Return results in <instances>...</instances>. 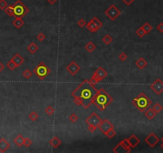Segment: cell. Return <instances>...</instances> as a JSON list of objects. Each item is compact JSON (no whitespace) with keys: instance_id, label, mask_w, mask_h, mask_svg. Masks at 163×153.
Masks as SVG:
<instances>
[{"instance_id":"6da1fadb","label":"cell","mask_w":163,"mask_h":153,"mask_svg":"<svg viewBox=\"0 0 163 153\" xmlns=\"http://www.w3.org/2000/svg\"><path fill=\"white\" fill-rule=\"evenodd\" d=\"M97 92V88L89 80H84L72 93V96H79L82 99V106L88 109L92 104L93 98Z\"/></svg>"},{"instance_id":"7a4b0ae2","label":"cell","mask_w":163,"mask_h":153,"mask_svg":"<svg viewBox=\"0 0 163 153\" xmlns=\"http://www.w3.org/2000/svg\"><path fill=\"white\" fill-rule=\"evenodd\" d=\"M113 101V98L104 88H100L97 89V92L94 96L92 104L101 111H103L106 108L108 107Z\"/></svg>"},{"instance_id":"3957f363","label":"cell","mask_w":163,"mask_h":153,"mask_svg":"<svg viewBox=\"0 0 163 153\" xmlns=\"http://www.w3.org/2000/svg\"><path fill=\"white\" fill-rule=\"evenodd\" d=\"M132 104L139 112H144L152 104V101L144 93H141L133 100Z\"/></svg>"},{"instance_id":"277c9868","label":"cell","mask_w":163,"mask_h":153,"mask_svg":"<svg viewBox=\"0 0 163 153\" xmlns=\"http://www.w3.org/2000/svg\"><path fill=\"white\" fill-rule=\"evenodd\" d=\"M13 11H14V16L15 18H23L24 16L26 15L30 10L29 8L22 3L21 0H17L13 5Z\"/></svg>"},{"instance_id":"5b68a950","label":"cell","mask_w":163,"mask_h":153,"mask_svg":"<svg viewBox=\"0 0 163 153\" xmlns=\"http://www.w3.org/2000/svg\"><path fill=\"white\" fill-rule=\"evenodd\" d=\"M34 74L40 79V80H44L49 74H50V69L42 61L38 63V65L34 68L33 70Z\"/></svg>"},{"instance_id":"8992f818","label":"cell","mask_w":163,"mask_h":153,"mask_svg":"<svg viewBox=\"0 0 163 153\" xmlns=\"http://www.w3.org/2000/svg\"><path fill=\"white\" fill-rule=\"evenodd\" d=\"M108 76V72L106 71L105 69H103V67H99L95 72L92 77V78L89 80L93 85H95L96 84H98L100 82L103 80L105 77H107Z\"/></svg>"},{"instance_id":"52a82bcc","label":"cell","mask_w":163,"mask_h":153,"mask_svg":"<svg viewBox=\"0 0 163 153\" xmlns=\"http://www.w3.org/2000/svg\"><path fill=\"white\" fill-rule=\"evenodd\" d=\"M103 26V22L99 20L97 17L92 18L90 21L86 24V28L91 32V33H95Z\"/></svg>"},{"instance_id":"ba28073f","label":"cell","mask_w":163,"mask_h":153,"mask_svg":"<svg viewBox=\"0 0 163 153\" xmlns=\"http://www.w3.org/2000/svg\"><path fill=\"white\" fill-rule=\"evenodd\" d=\"M105 15L107 16L108 18L110 19L111 21H115L119 16L121 14V11L116 7V5L111 4L107 10L104 11Z\"/></svg>"},{"instance_id":"9c48e42d","label":"cell","mask_w":163,"mask_h":153,"mask_svg":"<svg viewBox=\"0 0 163 153\" xmlns=\"http://www.w3.org/2000/svg\"><path fill=\"white\" fill-rule=\"evenodd\" d=\"M117 149H119L117 151V152H119L121 151H125V152H130V150H131V148H130V143H129V141L127 139H124L122 141H120L117 145L113 149V151L114 152H116V151Z\"/></svg>"},{"instance_id":"30bf717a","label":"cell","mask_w":163,"mask_h":153,"mask_svg":"<svg viewBox=\"0 0 163 153\" xmlns=\"http://www.w3.org/2000/svg\"><path fill=\"white\" fill-rule=\"evenodd\" d=\"M102 121H103V120L98 116L96 112H92V113L85 120V122L87 124H92V125L96 126L97 128L101 124Z\"/></svg>"},{"instance_id":"8fae6325","label":"cell","mask_w":163,"mask_h":153,"mask_svg":"<svg viewBox=\"0 0 163 153\" xmlns=\"http://www.w3.org/2000/svg\"><path fill=\"white\" fill-rule=\"evenodd\" d=\"M150 88L157 95H161L163 93V82L158 78L150 85Z\"/></svg>"},{"instance_id":"7c38bea8","label":"cell","mask_w":163,"mask_h":153,"mask_svg":"<svg viewBox=\"0 0 163 153\" xmlns=\"http://www.w3.org/2000/svg\"><path fill=\"white\" fill-rule=\"evenodd\" d=\"M159 141H160L159 138L158 137V136H157L155 134L153 133V132L150 133V134L145 138V142H146V144H147L148 146H150V148H154V147H155V146L157 145V144L158 143Z\"/></svg>"},{"instance_id":"4fadbf2b","label":"cell","mask_w":163,"mask_h":153,"mask_svg":"<svg viewBox=\"0 0 163 153\" xmlns=\"http://www.w3.org/2000/svg\"><path fill=\"white\" fill-rule=\"evenodd\" d=\"M66 71L70 75L75 76L80 71V67L77 65L76 62H75L74 61H72L66 66Z\"/></svg>"},{"instance_id":"5bb4252c","label":"cell","mask_w":163,"mask_h":153,"mask_svg":"<svg viewBox=\"0 0 163 153\" xmlns=\"http://www.w3.org/2000/svg\"><path fill=\"white\" fill-rule=\"evenodd\" d=\"M111 128H114V126H113V124L109 121L108 119L103 120V121L101 122V124L99 126H98V128L100 129V131L102 132L104 135Z\"/></svg>"},{"instance_id":"9a60e30c","label":"cell","mask_w":163,"mask_h":153,"mask_svg":"<svg viewBox=\"0 0 163 153\" xmlns=\"http://www.w3.org/2000/svg\"><path fill=\"white\" fill-rule=\"evenodd\" d=\"M127 140L129 141L130 146V148H136L138 145V144L140 143V140L138 139L135 134H132L131 136H130V137L127 138Z\"/></svg>"},{"instance_id":"2e32d148","label":"cell","mask_w":163,"mask_h":153,"mask_svg":"<svg viewBox=\"0 0 163 153\" xmlns=\"http://www.w3.org/2000/svg\"><path fill=\"white\" fill-rule=\"evenodd\" d=\"M11 144L5 138H0V152H6L10 148Z\"/></svg>"},{"instance_id":"e0dca14e","label":"cell","mask_w":163,"mask_h":153,"mask_svg":"<svg viewBox=\"0 0 163 153\" xmlns=\"http://www.w3.org/2000/svg\"><path fill=\"white\" fill-rule=\"evenodd\" d=\"M12 61L14 62V64L16 65V67H19L21 66L22 64L24 63V61H25V60H24V58L22 57V56L19 54V53H15L14 55V57L11 58Z\"/></svg>"},{"instance_id":"ac0fdd59","label":"cell","mask_w":163,"mask_h":153,"mask_svg":"<svg viewBox=\"0 0 163 153\" xmlns=\"http://www.w3.org/2000/svg\"><path fill=\"white\" fill-rule=\"evenodd\" d=\"M135 65L139 69H144L146 66H147V61H146L143 58H139L135 61Z\"/></svg>"},{"instance_id":"d6986e66","label":"cell","mask_w":163,"mask_h":153,"mask_svg":"<svg viewBox=\"0 0 163 153\" xmlns=\"http://www.w3.org/2000/svg\"><path fill=\"white\" fill-rule=\"evenodd\" d=\"M26 50H28L29 53H30L31 54H34L38 51V46L36 43L34 42H30L27 46H26Z\"/></svg>"},{"instance_id":"ffe728a7","label":"cell","mask_w":163,"mask_h":153,"mask_svg":"<svg viewBox=\"0 0 163 153\" xmlns=\"http://www.w3.org/2000/svg\"><path fill=\"white\" fill-rule=\"evenodd\" d=\"M24 20L22 19V18H15V19L12 22V25L17 29H21L23 26H24Z\"/></svg>"},{"instance_id":"44dd1931","label":"cell","mask_w":163,"mask_h":153,"mask_svg":"<svg viewBox=\"0 0 163 153\" xmlns=\"http://www.w3.org/2000/svg\"><path fill=\"white\" fill-rule=\"evenodd\" d=\"M144 114H145V116L147 118L148 120H153L154 117L156 116V112L154 111V109H146L145 112H144Z\"/></svg>"},{"instance_id":"7402d4cb","label":"cell","mask_w":163,"mask_h":153,"mask_svg":"<svg viewBox=\"0 0 163 153\" xmlns=\"http://www.w3.org/2000/svg\"><path fill=\"white\" fill-rule=\"evenodd\" d=\"M50 144L53 148H57L61 144V141L60 140V139L57 137V136H55L50 140Z\"/></svg>"},{"instance_id":"603a6c76","label":"cell","mask_w":163,"mask_h":153,"mask_svg":"<svg viewBox=\"0 0 163 153\" xmlns=\"http://www.w3.org/2000/svg\"><path fill=\"white\" fill-rule=\"evenodd\" d=\"M14 143L17 145L18 147H22L23 146L24 143V137L22 135H18L14 139Z\"/></svg>"},{"instance_id":"cb8c5ba5","label":"cell","mask_w":163,"mask_h":153,"mask_svg":"<svg viewBox=\"0 0 163 153\" xmlns=\"http://www.w3.org/2000/svg\"><path fill=\"white\" fill-rule=\"evenodd\" d=\"M84 48H85V50L89 52V53H92L95 50V48H96V46L92 42H88L85 46H84Z\"/></svg>"},{"instance_id":"d4e9b609","label":"cell","mask_w":163,"mask_h":153,"mask_svg":"<svg viewBox=\"0 0 163 153\" xmlns=\"http://www.w3.org/2000/svg\"><path fill=\"white\" fill-rule=\"evenodd\" d=\"M142 30L145 31L146 34H148L149 33H150L151 30H152V29H153L152 26L150 25V24L149 22H145V23L143 24V25H142Z\"/></svg>"},{"instance_id":"484cf974","label":"cell","mask_w":163,"mask_h":153,"mask_svg":"<svg viewBox=\"0 0 163 153\" xmlns=\"http://www.w3.org/2000/svg\"><path fill=\"white\" fill-rule=\"evenodd\" d=\"M102 42L105 44V45H110L112 42H113V38L109 35V34H107V35H105L103 38H102Z\"/></svg>"},{"instance_id":"4316f807","label":"cell","mask_w":163,"mask_h":153,"mask_svg":"<svg viewBox=\"0 0 163 153\" xmlns=\"http://www.w3.org/2000/svg\"><path fill=\"white\" fill-rule=\"evenodd\" d=\"M38 114L37 113V112H35V111H32L31 112H30V113L29 114V119L31 120V121H36V120L38 119Z\"/></svg>"},{"instance_id":"83f0119b","label":"cell","mask_w":163,"mask_h":153,"mask_svg":"<svg viewBox=\"0 0 163 153\" xmlns=\"http://www.w3.org/2000/svg\"><path fill=\"white\" fill-rule=\"evenodd\" d=\"M4 11H5V13L8 16H10V17H13V16H14V11H13V6H12V5L7 6V7L4 10Z\"/></svg>"},{"instance_id":"f1b7e54d","label":"cell","mask_w":163,"mask_h":153,"mask_svg":"<svg viewBox=\"0 0 163 153\" xmlns=\"http://www.w3.org/2000/svg\"><path fill=\"white\" fill-rule=\"evenodd\" d=\"M116 135V132L114 130V128H110V129L105 133V136H107L109 139H112Z\"/></svg>"},{"instance_id":"f546056e","label":"cell","mask_w":163,"mask_h":153,"mask_svg":"<svg viewBox=\"0 0 163 153\" xmlns=\"http://www.w3.org/2000/svg\"><path fill=\"white\" fill-rule=\"evenodd\" d=\"M72 97H73V102H74V104H76V105H78V106L82 105L83 101H82V99H81L80 96H72Z\"/></svg>"},{"instance_id":"4dcf8cb0","label":"cell","mask_w":163,"mask_h":153,"mask_svg":"<svg viewBox=\"0 0 163 153\" xmlns=\"http://www.w3.org/2000/svg\"><path fill=\"white\" fill-rule=\"evenodd\" d=\"M45 112L48 116H52L54 113V108L52 105H49L45 109Z\"/></svg>"},{"instance_id":"1f68e13d","label":"cell","mask_w":163,"mask_h":153,"mask_svg":"<svg viewBox=\"0 0 163 153\" xmlns=\"http://www.w3.org/2000/svg\"><path fill=\"white\" fill-rule=\"evenodd\" d=\"M22 76H23L24 77H25L26 79H30V78L33 76V72L27 69H26V70L23 71Z\"/></svg>"},{"instance_id":"d6a6232c","label":"cell","mask_w":163,"mask_h":153,"mask_svg":"<svg viewBox=\"0 0 163 153\" xmlns=\"http://www.w3.org/2000/svg\"><path fill=\"white\" fill-rule=\"evenodd\" d=\"M153 109H154V111L156 112V113H158V112H160L161 110H162V109H163V107L161 105V104H159V103H156V104H154V106H153V108H152Z\"/></svg>"},{"instance_id":"836d02e7","label":"cell","mask_w":163,"mask_h":153,"mask_svg":"<svg viewBox=\"0 0 163 153\" xmlns=\"http://www.w3.org/2000/svg\"><path fill=\"white\" fill-rule=\"evenodd\" d=\"M69 120H70V121L72 123H76L78 121V120H79V117L76 114V113H72L69 116Z\"/></svg>"},{"instance_id":"e575fe53","label":"cell","mask_w":163,"mask_h":153,"mask_svg":"<svg viewBox=\"0 0 163 153\" xmlns=\"http://www.w3.org/2000/svg\"><path fill=\"white\" fill-rule=\"evenodd\" d=\"M6 66H7V68H8V69H9L10 70H11V71H12V70H14L15 68H17V67H16V65L14 64V62L12 61V59H11L9 61L7 62Z\"/></svg>"},{"instance_id":"d590c367","label":"cell","mask_w":163,"mask_h":153,"mask_svg":"<svg viewBox=\"0 0 163 153\" xmlns=\"http://www.w3.org/2000/svg\"><path fill=\"white\" fill-rule=\"evenodd\" d=\"M136 34L139 37V38H143L145 35H146V33H145V31L142 30V26L138 28L137 30H136Z\"/></svg>"},{"instance_id":"8d00e7d4","label":"cell","mask_w":163,"mask_h":153,"mask_svg":"<svg viewBox=\"0 0 163 153\" xmlns=\"http://www.w3.org/2000/svg\"><path fill=\"white\" fill-rule=\"evenodd\" d=\"M86 22H85V20L84 19H80L79 20H78V22H77V25H78V26H80V28H83V27H84V26H86Z\"/></svg>"},{"instance_id":"74e56055","label":"cell","mask_w":163,"mask_h":153,"mask_svg":"<svg viewBox=\"0 0 163 153\" xmlns=\"http://www.w3.org/2000/svg\"><path fill=\"white\" fill-rule=\"evenodd\" d=\"M8 4L6 0H0V10H5L7 7Z\"/></svg>"},{"instance_id":"f35d334b","label":"cell","mask_w":163,"mask_h":153,"mask_svg":"<svg viewBox=\"0 0 163 153\" xmlns=\"http://www.w3.org/2000/svg\"><path fill=\"white\" fill-rule=\"evenodd\" d=\"M32 144V140L30 139V138H24V143H23V145L25 146V147H26V148H28V147H30V145Z\"/></svg>"},{"instance_id":"ab89813d","label":"cell","mask_w":163,"mask_h":153,"mask_svg":"<svg viewBox=\"0 0 163 153\" xmlns=\"http://www.w3.org/2000/svg\"><path fill=\"white\" fill-rule=\"evenodd\" d=\"M45 38H46V36L43 33H42V32H41V33H39L37 35V39L38 40L39 42H43Z\"/></svg>"},{"instance_id":"60d3db41","label":"cell","mask_w":163,"mask_h":153,"mask_svg":"<svg viewBox=\"0 0 163 153\" xmlns=\"http://www.w3.org/2000/svg\"><path fill=\"white\" fill-rule=\"evenodd\" d=\"M119 58L120 61H126L127 58V55L124 52H122V53L119 55Z\"/></svg>"},{"instance_id":"b9f144b4","label":"cell","mask_w":163,"mask_h":153,"mask_svg":"<svg viewBox=\"0 0 163 153\" xmlns=\"http://www.w3.org/2000/svg\"><path fill=\"white\" fill-rule=\"evenodd\" d=\"M97 128L96 126L92 125V124H88V130L90 132H93L95 131V129Z\"/></svg>"},{"instance_id":"7bdbcfd3","label":"cell","mask_w":163,"mask_h":153,"mask_svg":"<svg viewBox=\"0 0 163 153\" xmlns=\"http://www.w3.org/2000/svg\"><path fill=\"white\" fill-rule=\"evenodd\" d=\"M122 1H123L127 6H130L135 1V0H122Z\"/></svg>"},{"instance_id":"ee69618b","label":"cell","mask_w":163,"mask_h":153,"mask_svg":"<svg viewBox=\"0 0 163 153\" xmlns=\"http://www.w3.org/2000/svg\"><path fill=\"white\" fill-rule=\"evenodd\" d=\"M157 30L160 32V33H163V22H161L157 26Z\"/></svg>"},{"instance_id":"f6af8a7d","label":"cell","mask_w":163,"mask_h":153,"mask_svg":"<svg viewBox=\"0 0 163 153\" xmlns=\"http://www.w3.org/2000/svg\"><path fill=\"white\" fill-rule=\"evenodd\" d=\"M46 1L50 3V5H53V4H55L56 2L58 1V0H46Z\"/></svg>"},{"instance_id":"bcb514c9","label":"cell","mask_w":163,"mask_h":153,"mask_svg":"<svg viewBox=\"0 0 163 153\" xmlns=\"http://www.w3.org/2000/svg\"><path fill=\"white\" fill-rule=\"evenodd\" d=\"M4 65H3V64L1 62V61H0V73H1V72L4 69Z\"/></svg>"},{"instance_id":"7dc6e473","label":"cell","mask_w":163,"mask_h":153,"mask_svg":"<svg viewBox=\"0 0 163 153\" xmlns=\"http://www.w3.org/2000/svg\"><path fill=\"white\" fill-rule=\"evenodd\" d=\"M161 148L163 149V142H162V143L161 144Z\"/></svg>"},{"instance_id":"c3c4849f","label":"cell","mask_w":163,"mask_h":153,"mask_svg":"<svg viewBox=\"0 0 163 153\" xmlns=\"http://www.w3.org/2000/svg\"><path fill=\"white\" fill-rule=\"evenodd\" d=\"M161 142H163V136H162V138L161 139Z\"/></svg>"}]
</instances>
